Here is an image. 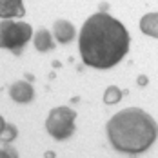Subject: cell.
<instances>
[{"label": "cell", "mask_w": 158, "mask_h": 158, "mask_svg": "<svg viewBox=\"0 0 158 158\" xmlns=\"http://www.w3.org/2000/svg\"><path fill=\"white\" fill-rule=\"evenodd\" d=\"M78 49L85 65L109 69L127 55L129 33L120 20L100 11L84 22L78 36Z\"/></svg>", "instance_id": "6da1fadb"}, {"label": "cell", "mask_w": 158, "mask_h": 158, "mask_svg": "<svg viewBox=\"0 0 158 158\" xmlns=\"http://www.w3.org/2000/svg\"><path fill=\"white\" fill-rule=\"evenodd\" d=\"M158 136L155 118L140 107H127L107 122V138L111 145L127 155L147 151Z\"/></svg>", "instance_id": "7a4b0ae2"}, {"label": "cell", "mask_w": 158, "mask_h": 158, "mask_svg": "<svg viewBox=\"0 0 158 158\" xmlns=\"http://www.w3.org/2000/svg\"><path fill=\"white\" fill-rule=\"evenodd\" d=\"M33 29L26 22L15 20H2L0 24V46L7 51H13L15 55L22 53L24 46L31 40Z\"/></svg>", "instance_id": "3957f363"}, {"label": "cell", "mask_w": 158, "mask_h": 158, "mask_svg": "<svg viewBox=\"0 0 158 158\" xmlns=\"http://www.w3.org/2000/svg\"><path fill=\"white\" fill-rule=\"evenodd\" d=\"M77 111L71 107H55L51 109L46 120V129L55 140H67L75 133Z\"/></svg>", "instance_id": "277c9868"}, {"label": "cell", "mask_w": 158, "mask_h": 158, "mask_svg": "<svg viewBox=\"0 0 158 158\" xmlns=\"http://www.w3.org/2000/svg\"><path fill=\"white\" fill-rule=\"evenodd\" d=\"M9 95H11V98L16 104H29L35 98V89H33V85L29 82L18 80L9 87Z\"/></svg>", "instance_id": "5b68a950"}, {"label": "cell", "mask_w": 158, "mask_h": 158, "mask_svg": "<svg viewBox=\"0 0 158 158\" xmlns=\"http://www.w3.org/2000/svg\"><path fill=\"white\" fill-rule=\"evenodd\" d=\"M53 35H55L56 42H60V44H69V42L75 40L77 31H75V26H73L71 22H67V20H56L55 26H53Z\"/></svg>", "instance_id": "8992f818"}, {"label": "cell", "mask_w": 158, "mask_h": 158, "mask_svg": "<svg viewBox=\"0 0 158 158\" xmlns=\"http://www.w3.org/2000/svg\"><path fill=\"white\" fill-rule=\"evenodd\" d=\"M26 13L20 0H2L0 2V16L4 20H9L11 16H22Z\"/></svg>", "instance_id": "52a82bcc"}, {"label": "cell", "mask_w": 158, "mask_h": 158, "mask_svg": "<svg viewBox=\"0 0 158 158\" xmlns=\"http://www.w3.org/2000/svg\"><path fill=\"white\" fill-rule=\"evenodd\" d=\"M33 42H35V48L38 49V51H42V53H46V51H51V49L55 48V42H53V36H51V33L48 29H38V31L35 33V38H33Z\"/></svg>", "instance_id": "ba28073f"}, {"label": "cell", "mask_w": 158, "mask_h": 158, "mask_svg": "<svg viewBox=\"0 0 158 158\" xmlns=\"http://www.w3.org/2000/svg\"><path fill=\"white\" fill-rule=\"evenodd\" d=\"M140 29L145 35H149L153 38H158V13L143 15L142 20H140Z\"/></svg>", "instance_id": "9c48e42d"}, {"label": "cell", "mask_w": 158, "mask_h": 158, "mask_svg": "<svg viewBox=\"0 0 158 158\" xmlns=\"http://www.w3.org/2000/svg\"><path fill=\"white\" fill-rule=\"evenodd\" d=\"M120 100H122V91H120L116 85H109V87L106 89V93H104V102L109 104V106H113V104H118Z\"/></svg>", "instance_id": "30bf717a"}, {"label": "cell", "mask_w": 158, "mask_h": 158, "mask_svg": "<svg viewBox=\"0 0 158 158\" xmlns=\"http://www.w3.org/2000/svg\"><path fill=\"white\" fill-rule=\"evenodd\" d=\"M16 135H18L16 127L11 126V124H7V122H4V118H2V142L4 143L13 142L16 138Z\"/></svg>", "instance_id": "8fae6325"}, {"label": "cell", "mask_w": 158, "mask_h": 158, "mask_svg": "<svg viewBox=\"0 0 158 158\" xmlns=\"http://www.w3.org/2000/svg\"><path fill=\"white\" fill-rule=\"evenodd\" d=\"M0 158H18L15 147L7 145V143H2V149H0Z\"/></svg>", "instance_id": "7c38bea8"}, {"label": "cell", "mask_w": 158, "mask_h": 158, "mask_svg": "<svg viewBox=\"0 0 158 158\" xmlns=\"http://www.w3.org/2000/svg\"><path fill=\"white\" fill-rule=\"evenodd\" d=\"M138 84H140V85H145V84H147V78H145V77H140V78H138Z\"/></svg>", "instance_id": "4fadbf2b"}, {"label": "cell", "mask_w": 158, "mask_h": 158, "mask_svg": "<svg viewBox=\"0 0 158 158\" xmlns=\"http://www.w3.org/2000/svg\"><path fill=\"white\" fill-rule=\"evenodd\" d=\"M44 156H46V158H55V153H51V151H48V153H46Z\"/></svg>", "instance_id": "5bb4252c"}]
</instances>
